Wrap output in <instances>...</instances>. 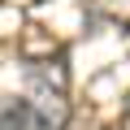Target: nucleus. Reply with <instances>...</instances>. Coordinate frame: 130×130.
Masks as SVG:
<instances>
[{
    "label": "nucleus",
    "instance_id": "nucleus-1",
    "mask_svg": "<svg viewBox=\"0 0 130 130\" xmlns=\"http://www.w3.org/2000/svg\"><path fill=\"white\" fill-rule=\"evenodd\" d=\"M26 130H65L70 121V74H65V56L56 61H35L26 70Z\"/></svg>",
    "mask_w": 130,
    "mask_h": 130
},
{
    "label": "nucleus",
    "instance_id": "nucleus-2",
    "mask_svg": "<svg viewBox=\"0 0 130 130\" xmlns=\"http://www.w3.org/2000/svg\"><path fill=\"white\" fill-rule=\"evenodd\" d=\"M0 130H26V108H22V100H5V104H0Z\"/></svg>",
    "mask_w": 130,
    "mask_h": 130
},
{
    "label": "nucleus",
    "instance_id": "nucleus-3",
    "mask_svg": "<svg viewBox=\"0 0 130 130\" xmlns=\"http://www.w3.org/2000/svg\"><path fill=\"white\" fill-rule=\"evenodd\" d=\"M121 130H130V104L121 108Z\"/></svg>",
    "mask_w": 130,
    "mask_h": 130
}]
</instances>
